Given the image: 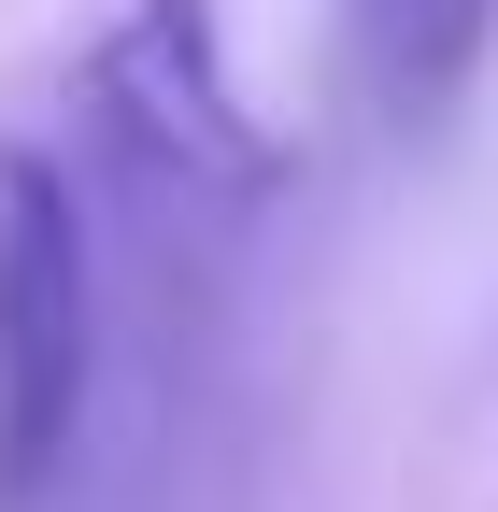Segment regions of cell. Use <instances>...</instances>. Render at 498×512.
I'll use <instances>...</instances> for the list:
<instances>
[{
  "mask_svg": "<svg viewBox=\"0 0 498 512\" xmlns=\"http://www.w3.org/2000/svg\"><path fill=\"white\" fill-rule=\"evenodd\" d=\"M498 43V0H342V72L385 128H442Z\"/></svg>",
  "mask_w": 498,
  "mask_h": 512,
  "instance_id": "obj_3",
  "label": "cell"
},
{
  "mask_svg": "<svg viewBox=\"0 0 498 512\" xmlns=\"http://www.w3.org/2000/svg\"><path fill=\"white\" fill-rule=\"evenodd\" d=\"M86 100L114 128V157L185 185V200H271V128L242 114L228 86V29H214V0H129V15L100 29L86 57Z\"/></svg>",
  "mask_w": 498,
  "mask_h": 512,
  "instance_id": "obj_2",
  "label": "cell"
},
{
  "mask_svg": "<svg viewBox=\"0 0 498 512\" xmlns=\"http://www.w3.org/2000/svg\"><path fill=\"white\" fill-rule=\"evenodd\" d=\"M100 399V242L86 185L43 143H0V512H29Z\"/></svg>",
  "mask_w": 498,
  "mask_h": 512,
  "instance_id": "obj_1",
  "label": "cell"
}]
</instances>
